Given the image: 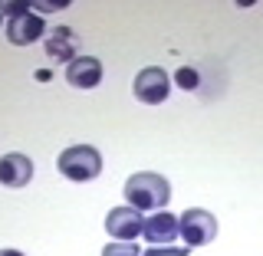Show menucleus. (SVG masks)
<instances>
[{"mask_svg": "<svg viewBox=\"0 0 263 256\" xmlns=\"http://www.w3.org/2000/svg\"><path fill=\"white\" fill-rule=\"evenodd\" d=\"M168 197H171L168 178L155 174V171H142V174H132L125 181V201L135 210H164Z\"/></svg>", "mask_w": 263, "mask_h": 256, "instance_id": "f257e3e1", "label": "nucleus"}, {"mask_svg": "<svg viewBox=\"0 0 263 256\" xmlns=\"http://www.w3.org/2000/svg\"><path fill=\"white\" fill-rule=\"evenodd\" d=\"M56 168H60L63 178L69 181H96L99 171H102V154L96 151L92 145H69L66 151L56 158Z\"/></svg>", "mask_w": 263, "mask_h": 256, "instance_id": "f03ea898", "label": "nucleus"}, {"mask_svg": "<svg viewBox=\"0 0 263 256\" xmlns=\"http://www.w3.org/2000/svg\"><path fill=\"white\" fill-rule=\"evenodd\" d=\"M178 237H184L187 246H208L214 237H217V220H214V213H208V210L191 207L178 217Z\"/></svg>", "mask_w": 263, "mask_h": 256, "instance_id": "7ed1b4c3", "label": "nucleus"}, {"mask_svg": "<svg viewBox=\"0 0 263 256\" xmlns=\"http://www.w3.org/2000/svg\"><path fill=\"white\" fill-rule=\"evenodd\" d=\"M171 92V79L161 66H148L135 76V99L145 105H161Z\"/></svg>", "mask_w": 263, "mask_h": 256, "instance_id": "20e7f679", "label": "nucleus"}, {"mask_svg": "<svg viewBox=\"0 0 263 256\" xmlns=\"http://www.w3.org/2000/svg\"><path fill=\"white\" fill-rule=\"evenodd\" d=\"M142 210L135 207H115L105 213V233L119 243H135V237H142Z\"/></svg>", "mask_w": 263, "mask_h": 256, "instance_id": "39448f33", "label": "nucleus"}, {"mask_svg": "<svg viewBox=\"0 0 263 256\" xmlns=\"http://www.w3.org/2000/svg\"><path fill=\"white\" fill-rule=\"evenodd\" d=\"M43 33H46V20L36 10H30V7L16 16H7V40H10L13 46H30V43H36Z\"/></svg>", "mask_w": 263, "mask_h": 256, "instance_id": "423d86ee", "label": "nucleus"}, {"mask_svg": "<svg viewBox=\"0 0 263 256\" xmlns=\"http://www.w3.org/2000/svg\"><path fill=\"white\" fill-rule=\"evenodd\" d=\"M66 82H69L72 89H96L99 82H102V63L96 60V56H76L69 66H66Z\"/></svg>", "mask_w": 263, "mask_h": 256, "instance_id": "0eeeda50", "label": "nucleus"}, {"mask_svg": "<svg viewBox=\"0 0 263 256\" xmlns=\"http://www.w3.org/2000/svg\"><path fill=\"white\" fill-rule=\"evenodd\" d=\"M76 49H79V36H76V33H72L69 27H53V33L46 36L43 53H46V60L69 66L72 60H76Z\"/></svg>", "mask_w": 263, "mask_h": 256, "instance_id": "6e6552de", "label": "nucleus"}, {"mask_svg": "<svg viewBox=\"0 0 263 256\" xmlns=\"http://www.w3.org/2000/svg\"><path fill=\"white\" fill-rule=\"evenodd\" d=\"M33 181V161L20 151H10L0 158V184L4 187H27Z\"/></svg>", "mask_w": 263, "mask_h": 256, "instance_id": "1a4fd4ad", "label": "nucleus"}, {"mask_svg": "<svg viewBox=\"0 0 263 256\" xmlns=\"http://www.w3.org/2000/svg\"><path fill=\"white\" fill-rule=\"evenodd\" d=\"M142 237L152 246H168L178 237V217H175V213H168V210H155L152 217L145 220Z\"/></svg>", "mask_w": 263, "mask_h": 256, "instance_id": "9d476101", "label": "nucleus"}, {"mask_svg": "<svg viewBox=\"0 0 263 256\" xmlns=\"http://www.w3.org/2000/svg\"><path fill=\"white\" fill-rule=\"evenodd\" d=\"M102 256H142V253H138L135 243H119V240H112V243H105Z\"/></svg>", "mask_w": 263, "mask_h": 256, "instance_id": "9b49d317", "label": "nucleus"}, {"mask_svg": "<svg viewBox=\"0 0 263 256\" xmlns=\"http://www.w3.org/2000/svg\"><path fill=\"white\" fill-rule=\"evenodd\" d=\"M175 82L181 89H197V69H191V66H184V69H178V76H175Z\"/></svg>", "mask_w": 263, "mask_h": 256, "instance_id": "f8f14e48", "label": "nucleus"}, {"mask_svg": "<svg viewBox=\"0 0 263 256\" xmlns=\"http://www.w3.org/2000/svg\"><path fill=\"white\" fill-rule=\"evenodd\" d=\"M142 256H187V250H178V246H152Z\"/></svg>", "mask_w": 263, "mask_h": 256, "instance_id": "ddd939ff", "label": "nucleus"}, {"mask_svg": "<svg viewBox=\"0 0 263 256\" xmlns=\"http://www.w3.org/2000/svg\"><path fill=\"white\" fill-rule=\"evenodd\" d=\"M0 256H23L20 250H0Z\"/></svg>", "mask_w": 263, "mask_h": 256, "instance_id": "4468645a", "label": "nucleus"}, {"mask_svg": "<svg viewBox=\"0 0 263 256\" xmlns=\"http://www.w3.org/2000/svg\"><path fill=\"white\" fill-rule=\"evenodd\" d=\"M0 16H4V13H0Z\"/></svg>", "mask_w": 263, "mask_h": 256, "instance_id": "2eb2a0df", "label": "nucleus"}]
</instances>
